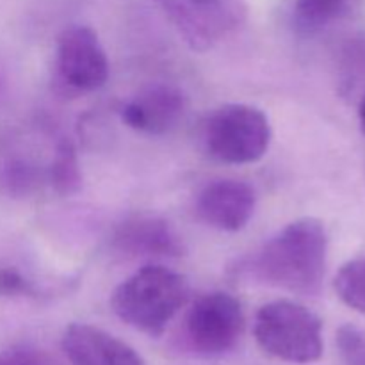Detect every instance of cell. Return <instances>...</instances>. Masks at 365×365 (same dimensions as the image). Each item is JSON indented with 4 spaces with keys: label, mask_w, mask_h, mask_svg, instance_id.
<instances>
[{
    "label": "cell",
    "mask_w": 365,
    "mask_h": 365,
    "mask_svg": "<svg viewBox=\"0 0 365 365\" xmlns=\"http://www.w3.org/2000/svg\"><path fill=\"white\" fill-rule=\"evenodd\" d=\"M0 365H56L45 351L29 346L0 349Z\"/></svg>",
    "instance_id": "cell-17"
},
{
    "label": "cell",
    "mask_w": 365,
    "mask_h": 365,
    "mask_svg": "<svg viewBox=\"0 0 365 365\" xmlns=\"http://www.w3.org/2000/svg\"><path fill=\"white\" fill-rule=\"evenodd\" d=\"M359 121H360V128H362V132L365 134V95L359 107Z\"/></svg>",
    "instance_id": "cell-19"
},
{
    "label": "cell",
    "mask_w": 365,
    "mask_h": 365,
    "mask_svg": "<svg viewBox=\"0 0 365 365\" xmlns=\"http://www.w3.org/2000/svg\"><path fill=\"white\" fill-rule=\"evenodd\" d=\"M245 330V312L228 292H209L196 299L185 316L189 348L203 356H220L237 346Z\"/></svg>",
    "instance_id": "cell-6"
},
{
    "label": "cell",
    "mask_w": 365,
    "mask_h": 365,
    "mask_svg": "<svg viewBox=\"0 0 365 365\" xmlns=\"http://www.w3.org/2000/svg\"><path fill=\"white\" fill-rule=\"evenodd\" d=\"M334 287L344 305L365 314V257L346 262L335 274Z\"/></svg>",
    "instance_id": "cell-14"
},
{
    "label": "cell",
    "mask_w": 365,
    "mask_h": 365,
    "mask_svg": "<svg viewBox=\"0 0 365 365\" xmlns=\"http://www.w3.org/2000/svg\"><path fill=\"white\" fill-rule=\"evenodd\" d=\"M57 70L68 86L95 91L109 78V59L93 29L70 27L57 41Z\"/></svg>",
    "instance_id": "cell-7"
},
{
    "label": "cell",
    "mask_w": 365,
    "mask_h": 365,
    "mask_svg": "<svg viewBox=\"0 0 365 365\" xmlns=\"http://www.w3.org/2000/svg\"><path fill=\"white\" fill-rule=\"evenodd\" d=\"M328 234L316 217L289 223L253 255L250 274L267 285L303 296L319 294L327 274Z\"/></svg>",
    "instance_id": "cell-1"
},
{
    "label": "cell",
    "mask_w": 365,
    "mask_h": 365,
    "mask_svg": "<svg viewBox=\"0 0 365 365\" xmlns=\"http://www.w3.org/2000/svg\"><path fill=\"white\" fill-rule=\"evenodd\" d=\"M27 294H32L31 282L14 267H0V296L14 298Z\"/></svg>",
    "instance_id": "cell-18"
},
{
    "label": "cell",
    "mask_w": 365,
    "mask_h": 365,
    "mask_svg": "<svg viewBox=\"0 0 365 365\" xmlns=\"http://www.w3.org/2000/svg\"><path fill=\"white\" fill-rule=\"evenodd\" d=\"M255 189L242 180L221 178L207 184L196 200V212L209 227L239 232L255 214Z\"/></svg>",
    "instance_id": "cell-8"
},
{
    "label": "cell",
    "mask_w": 365,
    "mask_h": 365,
    "mask_svg": "<svg viewBox=\"0 0 365 365\" xmlns=\"http://www.w3.org/2000/svg\"><path fill=\"white\" fill-rule=\"evenodd\" d=\"M187 298L189 282L184 274L150 264L114 289L110 307L128 327L150 337H159Z\"/></svg>",
    "instance_id": "cell-2"
},
{
    "label": "cell",
    "mask_w": 365,
    "mask_h": 365,
    "mask_svg": "<svg viewBox=\"0 0 365 365\" xmlns=\"http://www.w3.org/2000/svg\"><path fill=\"white\" fill-rule=\"evenodd\" d=\"M339 349L348 365H365V334L359 328L342 327L337 334Z\"/></svg>",
    "instance_id": "cell-16"
},
{
    "label": "cell",
    "mask_w": 365,
    "mask_h": 365,
    "mask_svg": "<svg viewBox=\"0 0 365 365\" xmlns=\"http://www.w3.org/2000/svg\"><path fill=\"white\" fill-rule=\"evenodd\" d=\"M187 98L171 84H153L139 91L121 109V120L134 130L160 135L173 130L184 118Z\"/></svg>",
    "instance_id": "cell-9"
},
{
    "label": "cell",
    "mask_w": 365,
    "mask_h": 365,
    "mask_svg": "<svg viewBox=\"0 0 365 365\" xmlns=\"http://www.w3.org/2000/svg\"><path fill=\"white\" fill-rule=\"evenodd\" d=\"M253 334L260 349L282 362L305 365L323 356V323L312 310L291 299L260 307Z\"/></svg>",
    "instance_id": "cell-3"
},
{
    "label": "cell",
    "mask_w": 365,
    "mask_h": 365,
    "mask_svg": "<svg viewBox=\"0 0 365 365\" xmlns=\"http://www.w3.org/2000/svg\"><path fill=\"white\" fill-rule=\"evenodd\" d=\"M349 0H296L292 20L303 34H314L337 21L348 11Z\"/></svg>",
    "instance_id": "cell-12"
},
{
    "label": "cell",
    "mask_w": 365,
    "mask_h": 365,
    "mask_svg": "<svg viewBox=\"0 0 365 365\" xmlns=\"http://www.w3.org/2000/svg\"><path fill=\"white\" fill-rule=\"evenodd\" d=\"M48 182L63 196L75 195L82 187V173L73 143L63 139L57 145L48 168Z\"/></svg>",
    "instance_id": "cell-13"
},
{
    "label": "cell",
    "mask_w": 365,
    "mask_h": 365,
    "mask_svg": "<svg viewBox=\"0 0 365 365\" xmlns=\"http://www.w3.org/2000/svg\"><path fill=\"white\" fill-rule=\"evenodd\" d=\"M61 346L71 365H146L127 342L91 324H70Z\"/></svg>",
    "instance_id": "cell-10"
},
{
    "label": "cell",
    "mask_w": 365,
    "mask_h": 365,
    "mask_svg": "<svg viewBox=\"0 0 365 365\" xmlns=\"http://www.w3.org/2000/svg\"><path fill=\"white\" fill-rule=\"evenodd\" d=\"M271 125L259 107L227 103L214 110L203 127V145L212 159L225 164H252L266 155Z\"/></svg>",
    "instance_id": "cell-4"
},
{
    "label": "cell",
    "mask_w": 365,
    "mask_h": 365,
    "mask_svg": "<svg viewBox=\"0 0 365 365\" xmlns=\"http://www.w3.org/2000/svg\"><path fill=\"white\" fill-rule=\"evenodd\" d=\"M41 173L25 159H7L0 164V191L11 198H24L36 191Z\"/></svg>",
    "instance_id": "cell-15"
},
{
    "label": "cell",
    "mask_w": 365,
    "mask_h": 365,
    "mask_svg": "<svg viewBox=\"0 0 365 365\" xmlns=\"http://www.w3.org/2000/svg\"><path fill=\"white\" fill-rule=\"evenodd\" d=\"M189 48L207 52L245 24L246 0H155Z\"/></svg>",
    "instance_id": "cell-5"
},
{
    "label": "cell",
    "mask_w": 365,
    "mask_h": 365,
    "mask_svg": "<svg viewBox=\"0 0 365 365\" xmlns=\"http://www.w3.org/2000/svg\"><path fill=\"white\" fill-rule=\"evenodd\" d=\"M114 246L132 257H180L185 250L173 227L155 216L125 221L114 234Z\"/></svg>",
    "instance_id": "cell-11"
}]
</instances>
